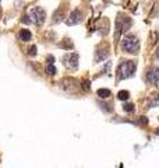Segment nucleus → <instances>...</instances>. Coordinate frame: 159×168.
<instances>
[{
  "label": "nucleus",
  "mask_w": 159,
  "mask_h": 168,
  "mask_svg": "<svg viewBox=\"0 0 159 168\" xmlns=\"http://www.w3.org/2000/svg\"><path fill=\"white\" fill-rule=\"evenodd\" d=\"M137 69V63L134 60H123L117 66V71H116V79L119 80H126L128 77L134 76Z\"/></svg>",
  "instance_id": "1"
},
{
  "label": "nucleus",
  "mask_w": 159,
  "mask_h": 168,
  "mask_svg": "<svg viewBox=\"0 0 159 168\" xmlns=\"http://www.w3.org/2000/svg\"><path fill=\"white\" fill-rule=\"evenodd\" d=\"M122 49L126 53H133L137 55L140 52V41L136 35H127L122 41Z\"/></svg>",
  "instance_id": "2"
},
{
  "label": "nucleus",
  "mask_w": 159,
  "mask_h": 168,
  "mask_svg": "<svg viewBox=\"0 0 159 168\" xmlns=\"http://www.w3.org/2000/svg\"><path fill=\"white\" fill-rule=\"evenodd\" d=\"M133 21L126 14H119L117 18H116V38H119V35L124 34L126 31H128V28L131 27Z\"/></svg>",
  "instance_id": "3"
},
{
  "label": "nucleus",
  "mask_w": 159,
  "mask_h": 168,
  "mask_svg": "<svg viewBox=\"0 0 159 168\" xmlns=\"http://www.w3.org/2000/svg\"><path fill=\"white\" fill-rule=\"evenodd\" d=\"M145 80L148 84L151 86H155V84L159 83V67L158 66H151L149 70L147 71L145 74Z\"/></svg>",
  "instance_id": "4"
},
{
  "label": "nucleus",
  "mask_w": 159,
  "mask_h": 168,
  "mask_svg": "<svg viewBox=\"0 0 159 168\" xmlns=\"http://www.w3.org/2000/svg\"><path fill=\"white\" fill-rule=\"evenodd\" d=\"M110 53V48L107 46L106 44H102L99 46L97 48V50H95V62L99 63L102 60H105V59L109 56Z\"/></svg>",
  "instance_id": "5"
},
{
  "label": "nucleus",
  "mask_w": 159,
  "mask_h": 168,
  "mask_svg": "<svg viewBox=\"0 0 159 168\" xmlns=\"http://www.w3.org/2000/svg\"><path fill=\"white\" fill-rule=\"evenodd\" d=\"M31 17H32V20L35 21V24L42 25L45 18H46V13H45V10L42 7H35L31 10Z\"/></svg>",
  "instance_id": "6"
},
{
  "label": "nucleus",
  "mask_w": 159,
  "mask_h": 168,
  "mask_svg": "<svg viewBox=\"0 0 159 168\" xmlns=\"http://www.w3.org/2000/svg\"><path fill=\"white\" fill-rule=\"evenodd\" d=\"M63 63H64L67 67H71V69H76L77 65H78V55L77 53H68L63 58Z\"/></svg>",
  "instance_id": "7"
},
{
  "label": "nucleus",
  "mask_w": 159,
  "mask_h": 168,
  "mask_svg": "<svg viewBox=\"0 0 159 168\" xmlns=\"http://www.w3.org/2000/svg\"><path fill=\"white\" fill-rule=\"evenodd\" d=\"M81 21H82V13H81L80 10H74L66 23H67L68 25H74V24H80Z\"/></svg>",
  "instance_id": "8"
},
{
  "label": "nucleus",
  "mask_w": 159,
  "mask_h": 168,
  "mask_svg": "<svg viewBox=\"0 0 159 168\" xmlns=\"http://www.w3.org/2000/svg\"><path fill=\"white\" fill-rule=\"evenodd\" d=\"M18 38L21 41H31V38H32V34H31V31L29 29H21L20 31V34H18Z\"/></svg>",
  "instance_id": "9"
},
{
  "label": "nucleus",
  "mask_w": 159,
  "mask_h": 168,
  "mask_svg": "<svg viewBox=\"0 0 159 168\" xmlns=\"http://www.w3.org/2000/svg\"><path fill=\"white\" fill-rule=\"evenodd\" d=\"M97 95L99 98H103V100H106V98H109L110 95H112V92H110V90H107V88H99L97 91Z\"/></svg>",
  "instance_id": "10"
},
{
  "label": "nucleus",
  "mask_w": 159,
  "mask_h": 168,
  "mask_svg": "<svg viewBox=\"0 0 159 168\" xmlns=\"http://www.w3.org/2000/svg\"><path fill=\"white\" fill-rule=\"evenodd\" d=\"M117 98L120 101H127L128 98H130V92H128L127 90H122V91L117 92Z\"/></svg>",
  "instance_id": "11"
},
{
  "label": "nucleus",
  "mask_w": 159,
  "mask_h": 168,
  "mask_svg": "<svg viewBox=\"0 0 159 168\" xmlns=\"http://www.w3.org/2000/svg\"><path fill=\"white\" fill-rule=\"evenodd\" d=\"M159 105V94H152L149 98V107H157Z\"/></svg>",
  "instance_id": "12"
},
{
  "label": "nucleus",
  "mask_w": 159,
  "mask_h": 168,
  "mask_svg": "<svg viewBox=\"0 0 159 168\" xmlns=\"http://www.w3.org/2000/svg\"><path fill=\"white\" fill-rule=\"evenodd\" d=\"M60 48H64V49H71V48H73V42L68 39V38H66V39L60 44Z\"/></svg>",
  "instance_id": "13"
},
{
  "label": "nucleus",
  "mask_w": 159,
  "mask_h": 168,
  "mask_svg": "<svg viewBox=\"0 0 159 168\" xmlns=\"http://www.w3.org/2000/svg\"><path fill=\"white\" fill-rule=\"evenodd\" d=\"M123 109L126 111V112H134V109H136V108H134V104H124L123 105Z\"/></svg>",
  "instance_id": "14"
},
{
  "label": "nucleus",
  "mask_w": 159,
  "mask_h": 168,
  "mask_svg": "<svg viewBox=\"0 0 159 168\" xmlns=\"http://www.w3.org/2000/svg\"><path fill=\"white\" fill-rule=\"evenodd\" d=\"M46 73L49 74V76H53V74H56V67L53 65H47L46 67Z\"/></svg>",
  "instance_id": "15"
},
{
  "label": "nucleus",
  "mask_w": 159,
  "mask_h": 168,
  "mask_svg": "<svg viewBox=\"0 0 159 168\" xmlns=\"http://www.w3.org/2000/svg\"><path fill=\"white\" fill-rule=\"evenodd\" d=\"M28 55L29 56H35V55H37V46H31V48H29V49H28Z\"/></svg>",
  "instance_id": "16"
},
{
  "label": "nucleus",
  "mask_w": 159,
  "mask_h": 168,
  "mask_svg": "<svg viewBox=\"0 0 159 168\" xmlns=\"http://www.w3.org/2000/svg\"><path fill=\"white\" fill-rule=\"evenodd\" d=\"M82 87H84V90H89V87H91V86H89L88 80H84V81H82Z\"/></svg>",
  "instance_id": "17"
},
{
  "label": "nucleus",
  "mask_w": 159,
  "mask_h": 168,
  "mask_svg": "<svg viewBox=\"0 0 159 168\" xmlns=\"http://www.w3.org/2000/svg\"><path fill=\"white\" fill-rule=\"evenodd\" d=\"M53 62H55V58H53L52 55L47 56V63H49V65H53Z\"/></svg>",
  "instance_id": "18"
},
{
  "label": "nucleus",
  "mask_w": 159,
  "mask_h": 168,
  "mask_svg": "<svg viewBox=\"0 0 159 168\" xmlns=\"http://www.w3.org/2000/svg\"><path fill=\"white\" fill-rule=\"evenodd\" d=\"M155 55H157V58L159 59V48H158V50H157V53H155Z\"/></svg>",
  "instance_id": "19"
}]
</instances>
